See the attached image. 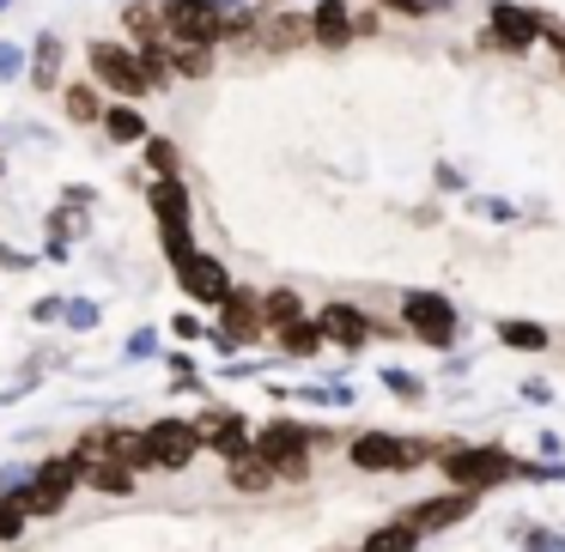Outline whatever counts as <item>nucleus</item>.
<instances>
[{
    "label": "nucleus",
    "instance_id": "obj_11",
    "mask_svg": "<svg viewBox=\"0 0 565 552\" xmlns=\"http://www.w3.org/2000/svg\"><path fill=\"white\" fill-rule=\"evenodd\" d=\"M310 43H317V50H329V55H341L347 43L359 37V25H353V7H347V0H317V7H310Z\"/></svg>",
    "mask_w": 565,
    "mask_h": 552
},
{
    "label": "nucleus",
    "instance_id": "obj_22",
    "mask_svg": "<svg viewBox=\"0 0 565 552\" xmlns=\"http://www.w3.org/2000/svg\"><path fill=\"white\" fill-rule=\"evenodd\" d=\"M140 159H147V176H183V147L171 134H147L140 140Z\"/></svg>",
    "mask_w": 565,
    "mask_h": 552
},
{
    "label": "nucleus",
    "instance_id": "obj_12",
    "mask_svg": "<svg viewBox=\"0 0 565 552\" xmlns=\"http://www.w3.org/2000/svg\"><path fill=\"white\" fill-rule=\"evenodd\" d=\"M317 328H322V340H334V346H347V353H359V346L377 334V322L365 316V310H353V304H322V316H317Z\"/></svg>",
    "mask_w": 565,
    "mask_h": 552
},
{
    "label": "nucleus",
    "instance_id": "obj_39",
    "mask_svg": "<svg viewBox=\"0 0 565 552\" xmlns=\"http://www.w3.org/2000/svg\"><path fill=\"white\" fill-rule=\"evenodd\" d=\"M0 171H7V164H0Z\"/></svg>",
    "mask_w": 565,
    "mask_h": 552
},
{
    "label": "nucleus",
    "instance_id": "obj_7",
    "mask_svg": "<svg viewBox=\"0 0 565 552\" xmlns=\"http://www.w3.org/2000/svg\"><path fill=\"white\" fill-rule=\"evenodd\" d=\"M487 43H499L504 55H529V43H541V13L535 7H516V0H492Z\"/></svg>",
    "mask_w": 565,
    "mask_h": 552
},
{
    "label": "nucleus",
    "instance_id": "obj_32",
    "mask_svg": "<svg viewBox=\"0 0 565 552\" xmlns=\"http://www.w3.org/2000/svg\"><path fill=\"white\" fill-rule=\"evenodd\" d=\"M383 382H390L402 401H419V377H407V370H383Z\"/></svg>",
    "mask_w": 565,
    "mask_h": 552
},
{
    "label": "nucleus",
    "instance_id": "obj_8",
    "mask_svg": "<svg viewBox=\"0 0 565 552\" xmlns=\"http://www.w3.org/2000/svg\"><path fill=\"white\" fill-rule=\"evenodd\" d=\"M402 322L426 346H450L456 340V304H450V297H438V292H407L402 297Z\"/></svg>",
    "mask_w": 565,
    "mask_h": 552
},
{
    "label": "nucleus",
    "instance_id": "obj_10",
    "mask_svg": "<svg viewBox=\"0 0 565 552\" xmlns=\"http://www.w3.org/2000/svg\"><path fill=\"white\" fill-rule=\"evenodd\" d=\"M262 292H244V285H232V297L220 304V353H232V346H244V340H262Z\"/></svg>",
    "mask_w": 565,
    "mask_h": 552
},
{
    "label": "nucleus",
    "instance_id": "obj_4",
    "mask_svg": "<svg viewBox=\"0 0 565 552\" xmlns=\"http://www.w3.org/2000/svg\"><path fill=\"white\" fill-rule=\"evenodd\" d=\"M347 455H353V467H365V474H407V467L431 462V443H426V437H390V431H365V437L347 443Z\"/></svg>",
    "mask_w": 565,
    "mask_h": 552
},
{
    "label": "nucleus",
    "instance_id": "obj_1",
    "mask_svg": "<svg viewBox=\"0 0 565 552\" xmlns=\"http://www.w3.org/2000/svg\"><path fill=\"white\" fill-rule=\"evenodd\" d=\"M86 74H92V86H98L104 98H122V104L152 98L147 74H140V55H135L128 37H92L86 43Z\"/></svg>",
    "mask_w": 565,
    "mask_h": 552
},
{
    "label": "nucleus",
    "instance_id": "obj_31",
    "mask_svg": "<svg viewBox=\"0 0 565 552\" xmlns=\"http://www.w3.org/2000/svg\"><path fill=\"white\" fill-rule=\"evenodd\" d=\"M0 79H7V86L25 79V50H19V43H0Z\"/></svg>",
    "mask_w": 565,
    "mask_h": 552
},
{
    "label": "nucleus",
    "instance_id": "obj_35",
    "mask_svg": "<svg viewBox=\"0 0 565 552\" xmlns=\"http://www.w3.org/2000/svg\"><path fill=\"white\" fill-rule=\"evenodd\" d=\"M256 7H286V0H256Z\"/></svg>",
    "mask_w": 565,
    "mask_h": 552
},
{
    "label": "nucleus",
    "instance_id": "obj_19",
    "mask_svg": "<svg viewBox=\"0 0 565 552\" xmlns=\"http://www.w3.org/2000/svg\"><path fill=\"white\" fill-rule=\"evenodd\" d=\"M31 486L43 491V498L62 510L67 498H74V486H79V467H74V455H50V462H38V474H31Z\"/></svg>",
    "mask_w": 565,
    "mask_h": 552
},
{
    "label": "nucleus",
    "instance_id": "obj_17",
    "mask_svg": "<svg viewBox=\"0 0 565 552\" xmlns=\"http://www.w3.org/2000/svg\"><path fill=\"white\" fill-rule=\"evenodd\" d=\"M195 431H201V450H220L225 462H232V455H244V450H249V437H256V431H249L237 413H207Z\"/></svg>",
    "mask_w": 565,
    "mask_h": 552
},
{
    "label": "nucleus",
    "instance_id": "obj_18",
    "mask_svg": "<svg viewBox=\"0 0 565 552\" xmlns=\"http://www.w3.org/2000/svg\"><path fill=\"white\" fill-rule=\"evenodd\" d=\"M98 128H104V140H110V147H140V140L152 134V128H147V116H140V104H122V98H110V104H104Z\"/></svg>",
    "mask_w": 565,
    "mask_h": 552
},
{
    "label": "nucleus",
    "instance_id": "obj_29",
    "mask_svg": "<svg viewBox=\"0 0 565 552\" xmlns=\"http://www.w3.org/2000/svg\"><path fill=\"white\" fill-rule=\"evenodd\" d=\"M159 243H164V261H183V256H195V225H159Z\"/></svg>",
    "mask_w": 565,
    "mask_h": 552
},
{
    "label": "nucleus",
    "instance_id": "obj_24",
    "mask_svg": "<svg viewBox=\"0 0 565 552\" xmlns=\"http://www.w3.org/2000/svg\"><path fill=\"white\" fill-rule=\"evenodd\" d=\"M274 479H280V474H274V462H262L256 450L232 455V486H237V491H268Z\"/></svg>",
    "mask_w": 565,
    "mask_h": 552
},
{
    "label": "nucleus",
    "instance_id": "obj_27",
    "mask_svg": "<svg viewBox=\"0 0 565 552\" xmlns=\"http://www.w3.org/2000/svg\"><path fill=\"white\" fill-rule=\"evenodd\" d=\"M414 546H419V528L414 522H390V528H377L359 552H414Z\"/></svg>",
    "mask_w": 565,
    "mask_h": 552
},
{
    "label": "nucleus",
    "instance_id": "obj_38",
    "mask_svg": "<svg viewBox=\"0 0 565 552\" xmlns=\"http://www.w3.org/2000/svg\"><path fill=\"white\" fill-rule=\"evenodd\" d=\"M140 7H152V0H140Z\"/></svg>",
    "mask_w": 565,
    "mask_h": 552
},
{
    "label": "nucleus",
    "instance_id": "obj_16",
    "mask_svg": "<svg viewBox=\"0 0 565 552\" xmlns=\"http://www.w3.org/2000/svg\"><path fill=\"white\" fill-rule=\"evenodd\" d=\"M468 510H475V491H450V498H426V504H414V510H407L402 522H414L419 534H438V528L462 522Z\"/></svg>",
    "mask_w": 565,
    "mask_h": 552
},
{
    "label": "nucleus",
    "instance_id": "obj_33",
    "mask_svg": "<svg viewBox=\"0 0 565 552\" xmlns=\"http://www.w3.org/2000/svg\"><path fill=\"white\" fill-rule=\"evenodd\" d=\"M377 7H390L395 19H426V0H377Z\"/></svg>",
    "mask_w": 565,
    "mask_h": 552
},
{
    "label": "nucleus",
    "instance_id": "obj_3",
    "mask_svg": "<svg viewBox=\"0 0 565 552\" xmlns=\"http://www.w3.org/2000/svg\"><path fill=\"white\" fill-rule=\"evenodd\" d=\"M444 479H450L456 491H487V486H504V479L516 474V462L504 450H492V443H468V450H444L438 455Z\"/></svg>",
    "mask_w": 565,
    "mask_h": 552
},
{
    "label": "nucleus",
    "instance_id": "obj_28",
    "mask_svg": "<svg viewBox=\"0 0 565 552\" xmlns=\"http://www.w3.org/2000/svg\"><path fill=\"white\" fill-rule=\"evenodd\" d=\"M499 340L516 346V353H541V346H547V328H541V322H499Z\"/></svg>",
    "mask_w": 565,
    "mask_h": 552
},
{
    "label": "nucleus",
    "instance_id": "obj_26",
    "mask_svg": "<svg viewBox=\"0 0 565 552\" xmlns=\"http://www.w3.org/2000/svg\"><path fill=\"white\" fill-rule=\"evenodd\" d=\"M298 316H305V304H298V292H286V285L262 297V328H268V334L286 328V322H298Z\"/></svg>",
    "mask_w": 565,
    "mask_h": 552
},
{
    "label": "nucleus",
    "instance_id": "obj_25",
    "mask_svg": "<svg viewBox=\"0 0 565 552\" xmlns=\"http://www.w3.org/2000/svg\"><path fill=\"white\" fill-rule=\"evenodd\" d=\"M213 67H220V55H213V50L171 43V74H177V79H213Z\"/></svg>",
    "mask_w": 565,
    "mask_h": 552
},
{
    "label": "nucleus",
    "instance_id": "obj_23",
    "mask_svg": "<svg viewBox=\"0 0 565 552\" xmlns=\"http://www.w3.org/2000/svg\"><path fill=\"white\" fill-rule=\"evenodd\" d=\"M274 340H280V353H292V358H317L322 346H329V340H322V328H317V322H305V316L286 322V328H274Z\"/></svg>",
    "mask_w": 565,
    "mask_h": 552
},
{
    "label": "nucleus",
    "instance_id": "obj_37",
    "mask_svg": "<svg viewBox=\"0 0 565 552\" xmlns=\"http://www.w3.org/2000/svg\"><path fill=\"white\" fill-rule=\"evenodd\" d=\"M559 74H565V55H559Z\"/></svg>",
    "mask_w": 565,
    "mask_h": 552
},
{
    "label": "nucleus",
    "instance_id": "obj_14",
    "mask_svg": "<svg viewBox=\"0 0 565 552\" xmlns=\"http://www.w3.org/2000/svg\"><path fill=\"white\" fill-rule=\"evenodd\" d=\"M147 207L159 225H189L195 219V201H189V183L183 176H152L147 183Z\"/></svg>",
    "mask_w": 565,
    "mask_h": 552
},
{
    "label": "nucleus",
    "instance_id": "obj_6",
    "mask_svg": "<svg viewBox=\"0 0 565 552\" xmlns=\"http://www.w3.org/2000/svg\"><path fill=\"white\" fill-rule=\"evenodd\" d=\"M140 450H147V467L177 474V467H189L201 455V431H195V419H159V425L140 431Z\"/></svg>",
    "mask_w": 565,
    "mask_h": 552
},
{
    "label": "nucleus",
    "instance_id": "obj_36",
    "mask_svg": "<svg viewBox=\"0 0 565 552\" xmlns=\"http://www.w3.org/2000/svg\"><path fill=\"white\" fill-rule=\"evenodd\" d=\"M7 7H13V0H0V13H7Z\"/></svg>",
    "mask_w": 565,
    "mask_h": 552
},
{
    "label": "nucleus",
    "instance_id": "obj_34",
    "mask_svg": "<svg viewBox=\"0 0 565 552\" xmlns=\"http://www.w3.org/2000/svg\"><path fill=\"white\" fill-rule=\"evenodd\" d=\"M67 322H74V328H92V322H98V310H92V304H74V310H67Z\"/></svg>",
    "mask_w": 565,
    "mask_h": 552
},
{
    "label": "nucleus",
    "instance_id": "obj_30",
    "mask_svg": "<svg viewBox=\"0 0 565 552\" xmlns=\"http://www.w3.org/2000/svg\"><path fill=\"white\" fill-rule=\"evenodd\" d=\"M0 540H25V510L0 491Z\"/></svg>",
    "mask_w": 565,
    "mask_h": 552
},
{
    "label": "nucleus",
    "instance_id": "obj_2",
    "mask_svg": "<svg viewBox=\"0 0 565 552\" xmlns=\"http://www.w3.org/2000/svg\"><path fill=\"white\" fill-rule=\"evenodd\" d=\"M164 43H195V50H225V13L213 0H152Z\"/></svg>",
    "mask_w": 565,
    "mask_h": 552
},
{
    "label": "nucleus",
    "instance_id": "obj_5",
    "mask_svg": "<svg viewBox=\"0 0 565 552\" xmlns=\"http://www.w3.org/2000/svg\"><path fill=\"white\" fill-rule=\"evenodd\" d=\"M249 450H256L262 462H274V474H280V479H298V474L310 467L317 431H310V425H292V419H274V425H262L256 437H249Z\"/></svg>",
    "mask_w": 565,
    "mask_h": 552
},
{
    "label": "nucleus",
    "instance_id": "obj_13",
    "mask_svg": "<svg viewBox=\"0 0 565 552\" xmlns=\"http://www.w3.org/2000/svg\"><path fill=\"white\" fill-rule=\"evenodd\" d=\"M62 67H67V43L55 37V31H38V43L25 50V79L38 91H55L62 86Z\"/></svg>",
    "mask_w": 565,
    "mask_h": 552
},
{
    "label": "nucleus",
    "instance_id": "obj_15",
    "mask_svg": "<svg viewBox=\"0 0 565 552\" xmlns=\"http://www.w3.org/2000/svg\"><path fill=\"white\" fill-rule=\"evenodd\" d=\"M55 104H62V116L74 128H98V116H104V91L92 86V79H62V86H55Z\"/></svg>",
    "mask_w": 565,
    "mask_h": 552
},
{
    "label": "nucleus",
    "instance_id": "obj_21",
    "mask_svg": "<svg viewBox=\"0 0 565 552\" xmlns=\"http://www.w3.org/2000/svg\"><path fill=\"white\" fill-rule=\"evenodd\" d=\"M135 55H140V74H147L152 91H171V86H177V74H171V43H164V37L135 43Z\"/></svg>",
    "mask_w": 565,
    "mask_h": 552
},
{
    "label": "nucleus",
    "instance_id": "obj_20",
    "mask_svg": "<svg viewBox=\"0 0 565 552\" xmlns=\"http://www.w3.org/2000/svg\"><path fill=\"white\" fill-rule=\"evenodd\" d=\"M79 479H92V491H104V498H128V491H135V467H122L116 455L79 467Z\"/></svg>",
    "mask_w": 565,
    "mask_h": 552
},
{
    "label": "nucleus",
    "instance_id": "obj_9",
    "mask_svg": "<svg viewBox=\"0 0 565 552\" xmlns=\"http://www.w3.org/2000/svg\"><path fill=\"white\" fill-rule=\"evenodd\" d=\"M177 285H183V297H195L201 310H220L225 297H232V273H225L207 249H195V256L177 261Z\"/></svg>",
    "mask_w": 565,
    "mask_h": 552
}]
</instances>
